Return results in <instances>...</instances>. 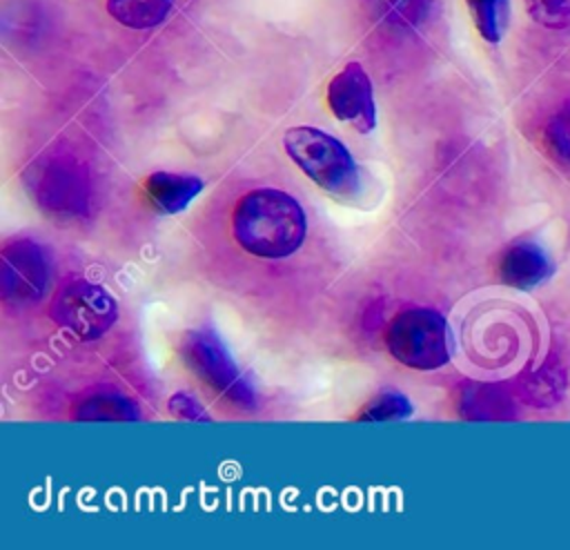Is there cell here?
I'll list each match as a JSON object with an SVG mask.
<instances>
[{
	"mask_svg": "<svg viewBox=\"0 0 570 550\" xmlns=\"http://www.w3.org/2000/svg\"><path fill=\"white\" fill-rule=\"evenodd\" d=\"M232 229L245 252L261 258H285L303 245L307 220L294 196L261 187L236 203Z\"/></svg>",
	"mask_w": 570,
	"mask_h": 550,
	"instance_id": "obj_1",
	"label": "cell"
},
{
	"mask_svg": "<svg viewBox=\"0 0 570 550\" xmlns=\"http://www.w3.org/2000/svg\"><path fill=\"white\" fill-rule=\"evenodd\" d=\"M287 156L321 189L334 196H350L358 189V167L350 149L332 134L301 125L283 136Z\"/></svg>",
	"mask_w": 570,
	"mask_h": 550,
	"instance_id": "obj_2",
	"label": "cell"
},
{
	"mask_svg": "<svg viewBox=\"0 0 570 550\" xmlns=\"http://www.w3.org/2000/svg\"><path fill=\"white\" fill-rule=\"evenodd\" d=\"M385 345L399 363L412 370H436L452 356V332L439 312L410 307L390 323Z\"/></svg>",
	"mask_w": 570,
	"mask_h": 550,
	"instance_id": "obj_3",
	"label": "cell"
},
{
	"mask_svg": "<svg viewBox=\"0 0 570 550\" xmlns=\"http://www.w3.org/2000/svg\"><path fill=\"white\" fill-rule=\"evenodd\" d=\"M180 354L185 365L223 399L243 410H254V390L214 330H189L180 341Z\"/></svg>",
	"mask_w": 570,
	"mask_h": 550,
	"instance_id": "obj_4",
	"label": "cell"
},
{
	"mask_svg": "<svg viewBox=\"0 0 570 550\" xmlns=\"http://www.w3.org/2000/svg\"><path fill=\"white\" fill-rule=\"evenodd\" d=\"M114 296L89 281L67 283L51 303V318L80 341H96L116 323Z\"/></svg>",
	"mask_w": 570,
	"mask_h": 550,
	"instance_id": "obj_5",
	"label": "cell"
},
{
	"mask_svg": "<svg viewBox=\"0 0 570 550\" xmlns=\"http://www.w3.org/2000/svg\"><path fill=\"white\" fill-rule=\"evenodd\" d=\"M2 294L11 303H29L42 296L49 283V263L38 243L20 238L0 254Z\"/></svg>",
	"mask_w": 570,
	"mask_h": 550,
	"instance_id": "obj_6",
	"label": "cell"
},
{
	"mask_svg": "<svg viewBox=\"0 0 570 550\" xmlns=\"http://www.w3.org/2000/svg\"><path fill=\"white\" fill-rule=\"evenodd\" d=\"M330 111L354 127L358 134H370L376 127V102L367 71L361 62H347L327 85Z\"/></svg>",
	"mask_w": 570,
	"mask_h": 550,
	"instance_id": "obj_7",
	"label": "cell"
},
{
	"mask_svg": "<svg viewBox=\"0 0 570 550\" xmlns=\"http://www.w3.org/2000/svg\"><path fill=\"white\" fill-rule=\"evenodd\" d=\"M548 274H550V261L537 243L512 245L499 263L501 281L517 289H530L541 281H546Z\"/></svg>",
	"mask_w": 570,
	"mask_h": 550,
	"instance_id": "obj_8",
	"label": "cell"
},
{
	"mask_svg": "<svg viewBox=\"0 0 570 550\" xmlns=\"http://www.w3.org/2000/svg\"><path fill=\"white\" fill-rule=\"evenodd\" d=\"M203 191V180L189 174L154 171L145 178V194L158 212L178 214Z\"/></svg>",
	"mask_w": 570,
	"mask_h": 550,
	"instance_id": "obj_9",
	"label": "cell"
},
{
	"mask_svg": "<svg viewBox=\"0 0 570 550\" xmlns=\"http://www.w3.org/2000/svg\"><path fill=\"white\" fill-rule=\"evenodd\" d=\"M174 0H105L114 20L129 29H151L171 11Z\"/></svg>",
	"mask_w": 570,
	"mask_h": 550,
	"instance_id": "obj_10",
	"label": "cell"
},
{
	"mask_svg": "<svg viewBox=\"0 0 570 550\" xmlns=\"http://www.w3.org/2000/svg\"><path fill=\"white\" fill-rule=\"evenodd\" d=\"M73 416L78 421H138L140 412L127 396L94 394L76 407Z\"/></svg>",
	"mask_w": 570,
	"mask_h": 550,
	"instance_id": "obj_11",
	"label": "cell"
},
{
	"mask_svg": "<svg viewBox=\"0 0 570 550\" xmlns=\"http://www.w3.org/2000/svg\"><path fill=\"white\" fill-rule=\"evenodd\" d=\"M468 9L472 13L476 31L483 36V40L497 45L503 38L505 24H508V0H465Z\"/></svg>",
	"mask_w": 570,
	"mask_h": 550,
	"instance_id": "obj_12",
	"label": "cell"
},
{
	"mask_svg": "<svg viewBox=\"0 0 570 550\" xmlns=\"http://www.w3.org/2000/svg\"><path fill=\"white\" fill-rule=\"evenodd\" d=\"M461 412L470 419H503L510 416L508 410V399L483 383H476L470 387L461 401Z\"/></svg>",
	"mask_w": 570,
	"mask_h": 550,
	"instance_id": "obj_13",
	"label": "cell"
},
{
	"mask_svg": "<svg viewBox=\"0 0 570 550\" xmlns=\"http://www.w3.org/2000/svg\"><path fill=\"white\" fill-rule=\"evenodd\" d=\"M414 412L412 401L401 392H381L358 412V421H401Z\"/></svg>",
	"mask_w": 570,
	"mask_h": 550,
	"instance_id": "obj_14",
	"label": "cell"
},
{
	"mask_svg": "<svg viewBox=\"0 0 570 550\" xmlns=\"http://www.w3.org/2000/svg\"><path fill=\"white\" fill-rule=\"evenodd\" d=\"M530 16L550 29H561L570 22V0H525Z\"/></svg>",
	"mask_w": 570,
	"mask_h": 550,
	"instance_id": "obj_15",
	"label": "cell"
},
{
	"mask_svg": "<svg viewBox=\"0 0 570 550\" xmlns=\"http://www.w3.org/2000/svg\"><path fill=\"white\" fill-rule=\"evenodd\" d=\"M546 138H548V145L552 147V151L570 163V105H566L563 109H559L548 127H546Z\"/></svg>",
	"mask_w": 570,
	"mask_h": 550,
	"instance_id": "obj_16",
	"label": "cell"
},
{
	"mask_svg": "<svg viewBox=\"0 0 570 550\" xmlns=\"http://www.w3.org/2000/svg\"><path fill=\"white\" fill-rule=\"evenodd\" d=\"M169 412L187 421H207V414L200 410V405L185 392H178L169 399Z\"/></svg>",
	"mask_w": 570,
	"mask_h": 550,
	"instance_id": "obj_17",
	"label": "cell"
}]
</instances>
